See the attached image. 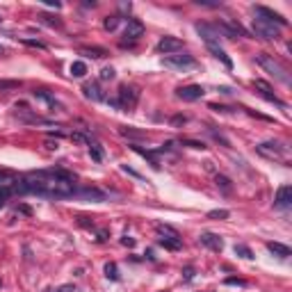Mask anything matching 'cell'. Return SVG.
<instances>
[{
    "mask_svg": "<svg viewBox=\"0 0 292 292\" xmlns=\"http://www.w3.org/2000/svg\"><path fill=\"white\" fill-rule=\"evenodd\" d=\"M12 194H37L44 199H69L75 194V176L64 169H41L10 185Z\"/></svg>",
    "mask_w": 292,
    "mask_h": 292,
    "instance_id": "obj_1",
    "label": "cell"
},
{
    "mask_svg": "<svg viewBox=\"0 0 292 292\" xmlns=\"http://www.w3.org/2000/svg\"><path fill=\"white\" fill-rule=\"evenodd\" d=\"M256 153L267 160H274V162H287V158H290V149L278 139H267V142L256 144Z\"/></svg>",
    "mask_w": 292,
    "mask_h": 292,
    "instance_id": "obj_2",
    "label": "cell"
},
{
    "mask_svg": "<svg viewBox=\"0 0 292 292\" xmlns=\"http://www.w3.org/2000/svg\"><path fill=\"white\" fill-rule=\"evenodd\" d=\"M256 62H258V64H260L265 71H267L269 75H274V78H276L278 82H283V84H290V82H292V78H290V73L285 71V66H283L281 62L274 60L272 55L258 53V55H256Z\"/></svg>",
    "mask_w": 292,
    "mask_h": 292,
    "instance_id": "obj_3",
    "label": "cell"
},
{
    "mask_svg": "<svg viewBox=\"0 0 292 292\" xmlns=\"http://www.w3.org/2000/svg\"><path fill=\"white\" fill-rule=\"evenodd\" d=\"M155 231H158V244H162L164 249H169V251H178V249L183 247L180 233L176 231V228H171L169 224H158Z\"/></svg>",
    "mask_w": 292,
    "mask_h": 292,
    "instance_id": "obj_4",
    "label": "cell"
},
{
    "mask_svg": "<svg viewBox=\"0 0 292 292\" xmlns=\"http://www.w3.org/2000/svg\"><path fill=\"white\" fill-rule=\"evenodd\" d=\"M213 28H215V32H217V35L226 37V39H238V37H247V30H244V28L238 23V21H233V19L219 21V23H215Z\"/></svg>",
    "mask_w": 292,
    "mask_h": 292,
    "instance_id": "obj_5",
    "label": "cell"
},
{
    "mask_svg": "<svg viewBox=\"0 0 292 292\" xmlns=\"http://www.w3.org/2000/svg\"><path fill=\"white\" fill-rule=\"evenodd\" d=\"M253 32H256V37L267 39V41L278 39V37H281V28H278V25L269 23V21H265V19H258V16L253 19Z\"/></svg>",
    "mask_w": 292,
    "mask_h": 292,
    "instance_id": "obj_6",
    "label": "cell"
},
{
    "mask_svg": "<svg viewBox=\"0 0 292 292\" xmlns=\"http://www.w3.org/2000/svg\"><path fill=\"white\" fill-rule=\"evenodd\" d=\"M139 101V91L135 89V87H128V84H121L119 87V99H117V103H119V110H130L135 108Z\"/></svg>",
    "mask_w": 292,
    "mask_h": 292,
    "instance_id": "obj_7",
    "label": "cell"
},
{
    "mask_svg": "<svg viewBox=\"0 0 292 292\" xmlns=\"http://www.w3.org/2000/svg\"><path fill=\"white\" fill-rule=\"evenodd\" d=\"M164 66L185 71V69H194L197 60H194L192 55H169V57H164Z\"/></svg>",
    "mask_w": 292,
    "mask_h": 292,
    "instance_id": "obj_8",
    "label": "cell"
},
{
    "mask_svg": "<svg viewBox=\"0 0 292 292\" xmlns=\"http://www.w3.org/2000/svg\"><path fill=\"white\" fill-rule=\"evenodd\" d=\"M256 16L258 19L269 21V23H274V25H278V28H285L287 25V19H283L278 12L269 10V7H265V5H256Z\"/></svg>",
    "mask_w": 292,
    "mask_h": 292,
    "instance_id": "obj_9",
    "label": "cell"
},
{
    "mask_svg": "<svg viewBox=\"0 0 292 292\" xmlns=\"http://www.w3.org/2000/svg\"><path fill=\"white\" fill-rule=\"evenodd\" d=\"M203 94H206V89H203L201 84H185V87L176 89V96L180 101H199Z\"/></svg>",
    "mask_w": 292,
    "mask_h": 292,
    "instance_id": "obj_10",
    "label": "cell"
},
{
    "mask_svg": "<svg viewBox=\"0 0 292 292\" xmlns=\"http://www.w3.org/2000/svg\"><path fill=\"white\" fill-rule=\"evenodd\" d=\"M183 46L185 44L180 39H176V37H162V39L158 41V46H155V50L169 55V53H178V50H183Z\"/></svg>",
    "mask_w": 292,
    "mask_h": 292,
    "instance_id": "obj_11",
    "label": "cell"
},
{
    "mask_svg": "<svg viewBox=\"0 0 292 292\" xmlns=\"http://www.w3.org/2000/svg\"><path fill=\"white\" fill-rule=\"evenodd\" d=\"M253 89H256L258 94L262 96V99H267L269 103H276V105H281V108L285 110V103L276 99V94H274V91H272V87H269V84L265 82V80H253Z\"/></svg>",
    "mask_w": 292,
    "mask_h": 292,
    "instance_id": "obj_12",
    "label": "cell"
},
{
    "mask_svg": "<svg viewBox=\"0 0 292 292\" xmlns=\"http://www.w3.org/2000/svg\"><path fill=\"white\" fill-rule=\"evenodd\" d=\"M292 206V187L290 185H281L276 192V197H274V208L278 210H285Z\"/></svg>",
    "mask_w": 292,
    "mask_h": 292,
    "instance_id": "obj_13",
    "label": "cell"
},
{
    "mask_svg": "<svg viewBox=\"0 0 292 292\" xmlns=\"http://www.w3.org/2000/svg\"><path fill=\"white\" fill-rule=\"evenodd\" d=\"M124 37H126V41H137L139 37H144V25H142V21L128 19V23H126V30H124Z\"/></svg>",
    "mask_w": 292,
    "mask_h": 292,
    "instance_id": "obj_14",
    "label": "cell"
},
{
    "mask_svg": "<svg viewBox=\"0 0 292 292\" xmlns=\"http://www.w3.org/2000/svg\"><path fill=\"white\" fill-rule=\"evenodd\" d=\"M199 242H201L203 247L213 249V251H222L224 249V240L219 238L217 233H201V235H199Z\"/></svg>",
    "mask_w": 292,
    "mask_h": 292,
    "instance_id": "obj_15",
    "label": "cell"
},
{
    "mask_svg": "<svg viewBox=\"0 0 292 292\" xmlns=\"http://www.w3.org/2000/svg\"><path fill=\"white\" fill-rule=\"evenodd\" d=\"M73 197L84 199V201H105V194L96 187H75Z\"/></svg>",
    "mask_w": 292,
    "mask_h": 292,
    "instance_id": "obj_16",
    "label": "cell"
},
{
    "mask_svg": "<svg viewBox=\"0 0 292 292\" xmlns=\"http://www.w3.org/2000/svg\"><path fill=\"white\" fill-rule=\"evenodd\" d=\"M197 32L203 37L206 46H210V44H219V35L215 32L213 25H208V23H197Z\"/></svg>",
    "mask_w": 292,
    "mask_h": 292,
    "instance_id": "obj_17",
    "label": "cell"
},
{
    "mask_svg": "<svg viewBox=\"0 0 292 292\" xmlns=\"http://www.w3.org/2000/svg\"><path fill=\"white\" fill-rule=\"evenodd\" d=\"M208 50H210V53L215 55V57H217L219 62H222L224 66H226V69H233V62H231V57H228V55H226V50H224V48H222V46H219V44H210V46H208Z\"/></svg>",
    "mask_w": 292,
    "mask_h": 292,
    "instance_id": "obj_18",
    "label": "cell"
},
{
    "mask_svg": "<svg viewBox=\"0 0 292 292\" xmlns=\"http://www.w3.org/2000/svg\"><path fill=\"white\" fill-rule=\"evenodd\" d=\"M133 151H135V153H139V155H144V158H149V160H151V164H153L155 169H160V164H158V153H162V151H160V149L151 151V149H142V146L133 144Z\"/></svg>",
    "mask_w": 292,
    "mask_h": 292,
    "instance_id": "obj_19",
    "label": "cell"
},
{
    "mask_svg": "<svg viewBox=\"0 0 292 292\" xmlns=\"http://www.w3.org/2000/svg\"><path fill=\"white\" fill-rule=\"evenodd\" d=\"M82 94H84V99H89V101H105V96H103V91H101L99 84H84Z\"/></svg>",
    "mask_w": 292,
    "mask_h": 292,
    "instance_id": "obj_20",
    "label": "cell"
},
{
    "mask_svg": "<svg viewBox=\"0 0 292 292\" xmlns=\"http://www.w3.org/2000/svg\"><path fill=\"white\" fill-rule=\"evenodd\" d=\"M267 249L278 258H290V253H292L290 247H285V244H281V242H267Z\"/></svg>",
    "mask_w": 292,
    "mask_h": 292,
    "instance_id": "obj_21",
    "label": "cell"
},
{
    "mask_svg": "<svg viewBox=\"0 0 292 292\" xmlns=\"http://www.w3.org/2000/svg\"><path fill=\"white\" fill-rule=\"evenodd\" d=\"M80 55H84V57H94V60H101V57H105V55H108V50L105 48H80Z\"/></svg>",
    "mask_w": 292,
    "mask_h": 292,
    "instance_id": "obj_22",
    "label": "cell"
},
{
    "mask_svg": "<svg viewBox=\"0 0 292 292\" xmlns=\"http://www.w3.org/2000/svg\"><path fill=\"white\" fill-rule=\"evenodd\" d=\"M119 133L124 135V137H133V139L146 137V133H144V130H133V128H128V126H119Z\"/></svg>",
    "mask_w": 292,
    "mask_h": 292,
    "instance_id": "obj_23",
    "label": "cell"
},
{
    "mask_svg": "<svg viewBox=\"0 0 292 292\" xmlns=\"http://www.w3.org/2000/svg\"><path fill=\"white\" fill-rule=\"evenodd\" d=\"M119 23H121V19L117 14H112V16H105V21H103V28L108 32H114L117 28H119Z\"/></svg>",
    "mask_w": 292,
    "mask_h": 292,
    "instance_id": "obj_24",
    "label": "cell"
},
{
    "mask_svg": "<svg viewBox=\"0 0 292 292\" xmlns=\"http://www.w3.org/2000/svg\"><path fill=\"white\" fill-rule=\"evenodd\" d=\"M69 71H71L73 78H84V73H87V64H84V62H73Z\"/></svg>",
    "mask_w": 292,
    "mask_h": 292,
    "instance_id": "obj_25",
    "label": "cell"
},
{
    "mask_svg": "<svg viewBox=\"0 0 292 292\" xmlns=\"http://www.w3.org/2000/svg\"><path fill=\"white\" fill-rule=\"evenodd\" d=\"M215 183H217V187H222V192H226V194L233 189V183L226 178V176H222V173H217V176H215Z\"/></svg>",
    "mask_w": 292,
    "mask_h": 292,
    "instance_id": "obj_26",
    "label": "cell"
},
{
    "mask_svg": "<svg viewBox=\"0 0 292 292\" xmlns=\"http://www.w3.org/2000/svg\"><path fill=\"white\" fill-rule=\"evenodd\" d=\"M89 155L96 160V162H101V160H103V149H101L99 142H91V139H89Z\"/></svg>",
    "mask_w": 292,
    "mask_h": 292,
    "instance_id": "obj_27",
    "label": "cell"
},
{
    "mask_svg": "<svg viewBox=\"0 0 292 292\" xmlns=\"http://www.w3.org/2000/svg\"><path fill=\"white\" fill-rule=\"evenodd\" d=\"M105 276H108L110 281H119V267H117L114 262H108V265H105Z\"/></svg>",
    "mask_w": 292,
    "mask_h": 292,
    "instance_id": "obj_28",
    "label": "cell"
},
{
    "mask_svg": "<svg viewBox=\"0 0 292 292\" xmlns=\"http://www.w3.org/2000/svg\"><path fill=\"white\" fill-rule=\"evenodd\" d=\"M19 87H21L19 80H0V91H14Z\"/></svg>",
    "mask_w": 292,
    "mask_h": 292,
    "instance_id": "obj_29",
    "label": "cell"
},
{
    "mask_svg": "<svg viewBox=\"0 0 292 292\" xmlns=\"http://www.w3.org/2000/svg\"><path fill=\"white\" fill-rule=\"evenodd\" d=\"M235 253H238V256H242V258H247V260H251V258H253L251 249L244 247V244H235Z\"/></svg>",
    "mask_w": 292,
    "mask_h": 292,
    "instance_id": "obj_30",
    "label": "cell"
},
{
    "mask_svg": "<svg viewBox=\"0 0 292 292\" xmlns=\"http://www.w3.org/2000/svg\"><path fill=\"white\" fill-rule=\"evenodd\" d=\"M183 146H189V149H206V144L203 142H197V139H180Z\"/></svg>",
    "mask_w": 292,
    "mask_h": 292,
    "instance_id": "obj_31",
    "label": "cell"
},
{
    "mask_svg": "<svg viewBox=\"0 0 292 292\" xmlns=\"http://www.w3.org/2000/svg\"><path fill=\"white\" fill-rule=\"evenodd\" d=\"M228 210H210L208 213V219H226L228 217Z\"/></svg>",
    "mask_w": 292,
    "mask_h": 292,
    "instance_id": "obj_32",
    "label": "cell"
},
{
    "mask_svg": "<svg viewBox=\"0 0 292 292\" xmlns=\"http://www.w3.org/2000/svg\"><path fill=\"white\" fill-rule=\"evenodd\" d=\"M114 75H117V73H114L112 66H105V69L101 71V80H114Z\"/></svg>",
    "mask_w": 292,
    "mask_h": 292,
    "instance_id": "obj_33",
    "label": "cell"
},
{
    "mask_svg": "<svg viewBox=\"0 0 292 292\" xmlns=\"http://www.w3.org/2000/svg\"><path fill=\"white\" fill-rule=\"evenodd\" d=\"M183 124H187V117H185V114H176V117L171 119L173 128H178V126H183Z\"/></svg>",
    "mask_w": 292,
    "mask_h": 292,
    "instance_id": "obj_34",
    "label": "cell"
},
{
    "mask_svg": "<svg viewBox=\"0 0 292 292\" xmlns=\"http://www.w3.org/2000/svg\"><path fill=\"white\" fill-rule=\"evenodd\" d=\"M21 41H23L25 46H32V48H41V50L46 48V44H44V41H37V39H21Z\"/></svg>",
    "mask_w": 292,
    "mask_h": 292,
    "instance_id": "obj_35",
    "label": "cell"
},
{
    "mask_svg": "<svg viewBox=\"0 0 292 292\" xmlns=\"http://www.w3.org/2000/svg\"><path fill=\"white\" fill-rule=\"evenodd\" d=\"M44 23H48V25H55V28H62V21H57V19H50V16H46V14H41L39 16Z\"/></svg>",
    "mask_w": 292,
    "mask_h": 292,
    "instance_id": "obj_36",
    "label": "cell"
},
{
    "mask_svg": "<svg viewBox=\"0 0 292 292\" xmlns=\"http://www.w3.org/2000/svg\"><path fill=\"white\" fill-rule=\"evenodd\" d=\"M226 285H247V281H242V278H226Z\"/></svg>",
    "mask_w": 292,
    "mask_h": 292,
    "instance_id": "obj_37",
    "label": "cell"
},
{
    "mask_svg": "<svg viewBox=\"0 0 292 292\" xmlns=\"http://www.w3.org/2000/svg\"><path fill=\"white\" fill-rule=\"evenodd\" d=\"M121 169H124V171H126V173H130V176H135V178H139V180H142V176H139V173H137V171H135V169H130V167H128V164H124V167H121Z\"/></svg>",
    "mask_w": 292,
    "mask_h": 292,
    "instance_id": "obj_38",
    "label": "cell"
},
{
    "mask_svg": "<svg viewBox=\"0 0 292 292\" xmlns=\"http://www.w3.org/2000/svg\"><path fill=\"white\" fill-rule=\"evenodd\" d=\"M121 244H124V247H135V238H128V235H126V238H121Z\"/></svg>",
    "mask_w": 292,
    "mask_h": 292,
    "instance_id": "obj_39",
    "label": "cell"
},
{
    "mask_svg": "<svg viewBox=\"0 0 292 292\" xmlns=\"http://www.w3.org/2000/svg\"><path fill=\"white\" fill-rule=\"evenodd\" d=\"M183 274H185V276H183L185 281H192V278H194V269H192V267H185Z\"/></svg>",
    "mask_w": 292,
    "mask_h": 292,
    "instance_id": "obj_40",
    "label": "cell"
},
{
    "mask_svg": "<svg viewBox=\"0 0 292 292\" xmlns=\"http://www.w3.org/2000/svg\"><path fill=\"white\" fill-rule=\"evenodd\" d=\"M73 290H75L73 285H62V287H57L55 292H73Z\"/></svg>",
    "mask_w": 292,
    "mask_h": 292,
    "instance_id": "obj_41",
    "label": "cell"
},
{
    "mask_svg": "<svg viewBox=\"0 0 292 292\" xmlns=\"http://www.w3.org/2000/svg\"><path fill=\"white\" fill-rule=\"evenodd\" d=\"M0 53H5V48H3V46H0Z\"/></svg>",
    "mask_w": 292,
    "mask_h": 292,
    "instance_id": "obj_42",
    "label": "cell"
},
{
    "mask_svg": "<svg viewBox=\"0 0 292 292\" xmlns=\"http://www.w3.org/2000/svg\"><path fill=\"white\" fill-rule=\"evenodd\" d=\"M0 285H3V283H0Z\"/></svg>",
    "mask_w": 292,
    "mask_h": 292,
    "instance_id": "obj_43",
    "label": "cell"
}]
</instances>
